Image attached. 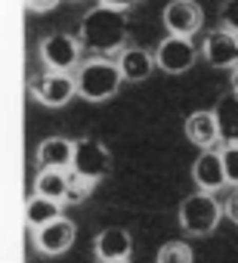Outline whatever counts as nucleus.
Masks as SVG:
<instances>
[{"label":"nucleus","mask_w":238,"mask_h":263,"mask_svg":"<svg viewBox=\"0 0 238 263\" xmlns=\"http://www.w3.org/2000/svg\"><path fill=\"white\" fill-rule=\"evenodd\" d=\"M77 41L87 50H93V53H99L105 59L108 53H117V50L124 47V41H127V16L121 10H108V7L96 4L81 19Z\"/></svg>","instance_id":"1"},{"label":"nucleus","mask_w":238,"mask_h":263,"mask_svg":"<svg viewBox=\"0 0 238 263\" xmlns=\"http://www.w3.org/2000/svg\"><path fill=\"white\" fill-rule=\"evenodd\" d=\"M77 96L87 99V102H105L111 99L124 84V74H121V65L111 62V59H90L84 65H77Z\"/></svg>","instance_id":"2"},{"label":"nucleus","mask_w":238,"mask_h":263,"mask_svg":"<svg viewBox=\"0 0 238 263\" xmlns=\"http://www.w3.org/2000/svg\"><path fill=\"white\" fill-rule=\"evenodd\" d=\"M223 208L210 192H192L183 204H180V226L189 235H210L220 226Z\"/></svg>","instance_id":"3"},{"label":"nucleus","mask_w":238,"mask_h":263,"mask_svg":"<svg viewBox=\"0 0 238 263\" xmlns=\"http://www.w3.org/2000/svg\"><path fill=\"white\" fill-rule=\"evenodd\" d=\"M31 96L47 108H62L77 96V81L62 71H44L31 78Z\"/></svg>","instance_id":"4"},{"label":"nucleus","mask_w":238,"mask_h":263,"mask_svg":"<svg viewBox=\"0 0 238 263\" xmlns=\"http://www.w3.org/2000/svg\"><path fill=\"white\" fill-rule=\"evenodd\" d=\"M71 171L87 177V180H93V183H99L111 171V152L99 140L81 137V140H74V164H71Z\"/></svg>","instance_id":"5"},{"label":"nucleus","mask_w":238,"mask_h":263,"mask_svg":"<svg viewBox=\"0 0 238 263\" xmlns=\"http://www.w3.org/2000/svg\"><path fill=\"white\" fill-rule=\"evenodd\" d=\"M41 59H44L47 71H62V74H68V71L77 65V59H81V41L71 37V34H62V31L47 34V37L41 41Z\"/></svg>","instance_id":"6"},{"label":"nucleus","mask_w":238,"mask_h":263,"mask_svg":"<svg viewBox=\"0 0 238 263\" xmlns=\"http://www.w3.org/2000/svg\"><path fill=\"white\" fill-rule=\"evenodd\" d=\"M195 59H198V47L192 44V37H173V34H167V37L158 44V50H155L158 68L167 71V74H183V71H189V68L195 65Z\"/></svg>","instance_id":"7"},{"label":"nucleus","mask_w":238,"mask_h":263,"mask_svg":"<svg viewBox=\"0 0 238 263\" xmlns=\"http://www.w3.org/2000/svg\"><path fill=\"white\" fill-rule=\"evenodd\" d=\"M161 19H164L167 34L192 37L204 25V10H201V4H195V0H170L164 7V13H161Z\"/></svg>","instance_id":"8"},{"label":"nucleus","mask_w":238,"mask_h":263,"mask_svg":"<svg viewBox=\"0 0 238 263\" xmlns=\"http://www.w3.org/2000/svg\"><path fill=\"white\" fill-rule=\"evenodd\" d=\"M201 56L213 68H238V34L229 28H213L201 44Z\"/></svg>","instance_id":"9"},{"label":"nucleus","mask_w":238,"mask_h":263,"mask_svg":"<svg viewBox=\"0 0 238 263\" xmlns=\"http://www.w3.org/2000/svg\"><path fill=\"white\" fill-rule=\"evenodd\" d=\"M74 238H77V226H74L68 217H62V220H56V223H50V226H44V229L34 232V245H37V251L47 254V257L65 254V251L74 245Z\"/></svg>","instance_id":"10"},{"label":"nucleus","mask_w":238,"mask_h":263,"mask_svg":"<svg viewBox=\"0 0 238 263\" xmlns=\"http://www.w3.org/2000/svg\"><path fill=\"white\" fill-rule=\"evenodd\" d=\"M133 251V238L127 229L121 226H105L96 238H93V254L99 263H111V260H130Z\"/></svg>","instance_id":"11"},{"label":"nucleus","mask_w":238,"mask_h":263,"mask_svg":"<svg viewBox=\"0 0 238 263\" xmlns=\"http://www.w3.org/2000/svg\"><path fill=\"white\" fill-rule=\"evenodd\" d=\"M192 180H195L198 192H210V195H213L216 189H223V183H226L223 155H220L216 149L201 152V155L195 158V164H192Z\"/></svg>","instance_id":"12"},{"label":"nucleus","mask_w":238,"mask_h":263,"mask_svg":"<svg viewBox=\"0 0 238 263\" xmlns=\"http://www.w3.org/2000/svg\"><path fill=\"white\" fill-rule=\"evenodd\" d=\"M186 140L192 143V146H198V149H213L223 137H220V124H216V115H213V108L207 111V108H198V111H192L189 118H186Z\"/></svg>","instance_id":"13"},{"label":"nucleus","mask_w":238,"mask_h":263,"mask_svg":"<svg viewBox=\"0 0 238 263\" xmlns=\"http://www.w3.org/2000/svg\"><path fill=\"white\" fill-rule=\"evenodd\" d=\"M74 164V143L65 137H47L37 146V167L41 171H71Z\"/></svg>","instance_id":"14"},{"label":"nucleus","mask_w":238,"mask_h":263,"mask_svg":"<svg viewBox=\"0 0 238 263\" xmlns=\"http://www.w3.org/2000/svg\"><path fill=\"white\" fill-rule=\"evenodd\" d=\"M114 62L121 65L124 81H133V84L146 81V78L158 68L155 53H149V50H143V47H124L121 53H117V59H114Z\"/></svg>","instance_id":"15"},{"label":"nucleus","mask_w":238,"mask_h":263,"mask_svg":"<svg viewBox=\"0 0 238 263\" xmlns=\"http://www.w3.org/2000/svg\"><path fill=\"white\" fill-rule=\"evenodd\" d=\"M62 220V201H53V198H41V195H31L25 201V223L37 232L50 223Z\"/></svg>","instance_id":"16"},{"label":"nucleus","mask_w":238,"mask_h":263,"mask_svg":"<svg viewBox=\"0 0 238 263\" xmlns=\"http://www.w3.org/2000/svg\"><path fill=\"white\" fill-rule=\"evenodd\" d=\"M216 124H220V137L229 143H238V93H226L220 96V102L213 105Z\"/></svg>","instance_id":"17"},{"label":"nucleus","mask_w":238,"mask_h":263,"mask_svg":"<svg viewBox=\"0 0 238 263\" xmlns=\"http://www.w3.org/2000/svg\"><path fill=\"white\" fill-rule=\"evenodd\" d=\"M68 174L71 171H37V177H34V195L53 198V201H65Z\"/></svg>","instance_id":"18"},{"label":"nucleus","mask_w":238,"mask_h":263,"mask_svg":"<svg viewBox=\"0 0 238 263\" xmlns=\"http://www.w3.org/2000/svg\"><path fill=\"white\" fill-rule=\"evenodd\" d=\"M192 260H195V254H192V248L186 241H164L158 248L155 263H192Z\"/></svg>","instance_id":"19"},{"label":"nucleus","mask_w":238,"mask_h":263,"mask_svg":"<svg viewBox=\"0 0 238 263\" xmlns=\"http://www.w3.org/2000/svg\"><path fill=\"white\" fill-rule=\"evenodd\" d=\"M93 180H87V177H81V174H68V192H65V201L62 204H81V201H87L90 198V192H93Z\"/></svg>","instance_id":"20"},{"label":"nucleus","mask_w":238,"mask_h":263,"mask_svg":"<svg viewBox=\"0 0 238 263\" xmlns=\"http://www.w3.org/2000/svg\"><path fill=\"white\" fill-rule=\"evenodd\" d=\"M223 155V171H226V183H232L238 189V143H229L220 149Z\"/></svg>","instance_id":"21"},{"label":"nucleus","mask_w":238,"mask_h":263,"mask_svg":"<svg viewBox=\"0 0 238 263\" xmlns=\"http://www.w3.org/2000/svg\"><path fill=\"white\" fill-rule=\"evenodd\" d=\"M220 16H223V28H229L232 34H238V0H226Z\"/></svg>","instance_id":"22"},{"label":"nucleus","mask_w":238,"mask_h":263,"mask_svg":"<svg viewBox=\"0 0 238 263\" xmlns=\"http://www.w3.org/2000/svg\"><path fill=\"white\" fill-rule=\"evenodd\" d=\"M223 214L232 220V223H238V189L226 198V204H223Z\"/></svg>","instance_id":"23"},{"label":"nucleus","mask_w":238,"mask_h":263,"mask_svg":"<svg viewBox=\"0 0 238 263\" xmlns=\"http://www.w3.org/2000/svg\"><path fill=\"white\" fill-rule=\"evenodd\" d=\"M56 4H59V0H25V7L34 10V13H50Z\"/></svg>","instance_id":"24"},{"label":"nucleus","mask_w":238,"mask_h":263,"mask_svg":"<svg viewBox=\"0 0 238 263\" xmlns=\"http://www.w3.org/2000/svg\"><path fill=\"white\" fill-rule=\"evenodd\" d=\"M99 4L108 7V10H121V13H127V10L136 4V0H99Z\"/></svg>","instance_id":"25"},{"label":"nucleus","mask_w":238,"mask_h":263,"mask_svg":"<svg viewBox=\"0 0 238 263\" xmlns=\"http://www.w3.org/2000/svg\"><path fill=\"white\" fill-rule=\"evenodd\" d=\"M232 93H238V68L232 71Z\"/></svg>","instance_id":"26"},{"label":"nucleus","mask_w":238,"mask_h":263,"mask_svg":"<svg viewBox=\"0 0 238 263\" xmlns=\"http://www.w3.org/2000/svg\"><path fill=\"white\" fill-rule=\"evenodd\" d=\"M111 263H130V260H111Z\"/></svg>","instance_id":"27"}]
</instances>
